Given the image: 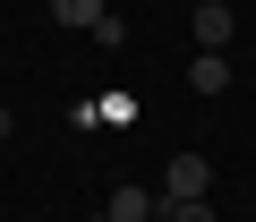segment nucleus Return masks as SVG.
<instances>
[{
	"mask_svg": "<svg viewBox=\"0 0 256 222\" xmlns=\"http://www.w3.org/2000/svg\"><path fill=\"white\" fill-rule=\"evenodd\" d=\"M205 188H214L205 154H171V162H162V196H205Z\"/></svg>",
	"mask_w": 256,
	"mask_h": 222,
	"instance_id": "obj_1",
	"label": "nucleus"
},
{
	"mask_svg": "<svg viewBox=\"0 0 256 222\" xmlns=\"http://www.w3.org/2000/svg\"><path fill=\"white\" fill-rule=\"evenodd\" d=\"M102 214H111V222H154V214H162V196L128 180V188H111V205H102Z\"/></svg>",
	"mask_w": 256,
	"mask_h": 222,
	"instance_id": "obj_2",
	"label": "nucleus"
},
{
	"mask_svg": "<svg viewBox=\"0 0 256 222\" xmlns=\"http://www.w3.org/2000/svg\"><path fill=\"white\" fill-rule=\"evenodd\" d=\"M230 34H239V26H230V0H196V43H205V52H222Z\"/></svg>",
	"mask_w": 256,
	"mask_h": 222,
	"instance_id": "obj_3",
	"label": "nucleus"
},
{
	"mask_svg": "<svg viewBox=\"0 0 256 222\" xmlns=\"http://www.w3.org/2000/svg\"><path fill=\"white\" fill-rule=\"evenodd\" d=\"M188 86H196V94H222V86H230V60H222V52H196V60H188Z\"/></svg>",
	"mask_w": 256,
	"mask_h": 222,
	"instance_id": "obj_4",
	"label": "nucleus"
},
{
	"mask_svg": "<svg viewBox=\"0 0 256 222\" xmlns=\"http://www.w3.org/2000/svg\"><path fill=\"white\" fill-rule=\"evenodd\" d=\"M154 196H162V188H154ZM154 222H214V205H205V196H162Z\"/></svg>",
	"mask_w": 256,
	"mask_h": 222,
	"instance_id": "obj_5",
	"label": "nucleus"
},
{
	"mask_svg": "<svg viewBox=\"0 0 256 222\" xmlns=\"http://www.w3.org/2000/svg\"><path fill=\"white\" fill-rule=\"evenodd\" d=\"M52 18H60V26H86V34H94V26H102V0H52Z\"/></svg>",
	"mask_w": 256,
	"mask_h": 222,
	"instance_id": "obj_6",
	"label": "nucleus"
},
{
	"mask_svg": "<svg viewBox=\"0 0 256 222\" xmlns=\"http://www.w3.org/2000/svg\"><path fill=\"white\" fill-rule=\"evenodd\" d=\"M0 137H9V111H0Z\"/></svg>",
	"mask_w": 256,
	"mask_h": 222,
	"instance_id": "obj_7",
	"label": "nucleus"
}]
</instances>
